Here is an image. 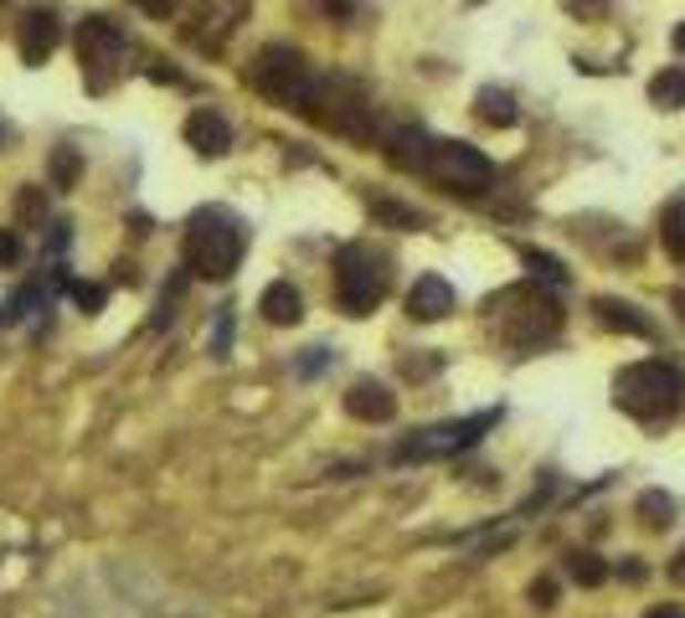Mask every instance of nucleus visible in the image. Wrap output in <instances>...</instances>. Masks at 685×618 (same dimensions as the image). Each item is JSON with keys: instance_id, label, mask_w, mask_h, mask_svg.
Masks as SVG:
<instances>
[{"instance_id": "nucleus-1", "label": "nucleus", "mask_w": 685, "mask_h": 618, "mask_svg": "<svg viewBox=\"0 0 685 618\" xmlns=\"http://www.w3.org/2000/svg\"><path fill=\"white\" fill-rule=\"evenodd\" d=\"M613 402L640 422H665L685 408V371L671 362H634L613 377Z\"/></svg>"}, {"instance_id": "nucleus-2", "label": "nucleus", "mask_w": 685, "mask_h": 618, "mask_svg": "<svg viewBox=\"0 0 685 618\" xmlns=\"http://www.w3.org/2000/svg\"><path fill=\"white\" fill-rule=\"evenodd\" d=\"M490 310H495V325H500V341L510 350H537L547 341H557V331H562V304L537 279L521 289H506Z\"/></svg>"}, {"instance_id": "nucleus-3", "label": "nucleus", "mask_w": 685, "mask_h": 618, "mask_svg": "<svg viewBox=\"0 0 685 618\" xmlns=\"http://www.w3.org/2000/svg\"><path fill=\"white\" fill-rule=\"evenodd\" d=\"M242 242L248 238L227 211H196L191 227H186V269L207 284H222L242 263Z\"/></svg>"}, {"instance_id": "nucleus-4", "label": "nucleus", "mask_w": 685, "mask_h": 618, "mask_svg": "<svg viewBox=\"0 0 685 618\" xmlns=\"http://www.w3.org/2000/svg\"><path fill=\"white\" fill-rule=\"evenodd\" d=\"M310 124H320V129H330V135H345V139H376L372 129V108H366V93L351 83V77H314L310 98H304V108H299Z\"/></svg>"}, {"instance_id": "nucleus-5", "label": "nucleus", "mask_w": 685, "mask_h": 618, "mask_svg": "<svg viewBox=\"0 0 685 618\" xmlns=\"http://www.w3.org/2000/svg\"><path fill=\"white\" fill-rule=\"evenodd\" d=\"M335 304L351 320H366L376 304L387 300V258L372 253L366 242H345L335 253Z\"/></svg>"}, {"instance_id": "nucleus-6", "label": "nucleus", "mask_w": 685, "mask_h": 618, "mask_svg": "<svg viewBox=\"0 0 685 618\" xmlns=\"http://www.w3.org/2000/svg\"><path fill=\"white\" fill-rule=\"evenodd\" d=\"M423 181H433L438 191H448V197H490L495 191V160L490 155H479L475 145H464V139H433Z\"/></svg>"}, {"instance_id": "nucleus-7", "label": "nucleus", "mask_w": 685, "mask_h": 618, "mask_svg": "<svg viewBox=\"0 0 685 618\" xmlns=\"http://www.w3.org/2000/svg\"><path fill=\"white\" fill-rule=\"evenodd\" d=\"M248 77H253V88L263 93V98L294 108V114L304 108V98H310V88H314V73L299 46H263Z\"/></svg>"}, {"instance_id": "nucleus-8", "label": "nucleus", "mask_w": 685, "mask_h": 618, "mask_svg": "<svg viewBox=\"0 0 685 618\" xmlns=\"http://www.w3.org/2000/svg\"><path fill=\"white\" fill-rule=\"evenodd\" d=\"M73 52H77V62L89 67V88L104 93L108 88V73H120V67H124L129 42H124V31L114 27L108 15H89V21H77Z\"/></svg>"}, {"instance_id": "nucleus-9", "label": "nucleus", "mask_w": 685, "mask_h": 618, "mask_svg": "<svg viewBox=\"0 0 685 618\" xmlns=\"http://www.w3.org/2000/svg\"><path fill=\"white\" fill-rule=\"evenodd\" d=\"M495 422V412H475V418H459V422H444V428H423L417 438H407V443H397V464H407V459H444V453H459L469 449L485 428Z\"/></svg>"}, {"instance_id": "nucleus-10", "label": "nucleus", "mask_w": 685, "mask_h": 618, "mask_svg": "<svg viewBox=\"0 0 685 618\" xmlns=\"http://www.w3.org/2000/svg\"><path fill=\"white\" fill-rule=\"evenodd\" d=\"M58 42H62V21L46 6H37V11H27L21 15V27H15V46H21V62H46L52 52H58Z\"/></svg>"}, {"instance_id": "nucleus-11", "label": "nucleus", "mask_w": 685, "mask_h": 618, "mask_svg": "<svg viewBox=\"0 0 685 618\" xmlns=\"http://www.w3.org/2000/svg\"><path fill=\"white\" fill-rule=\"evenodd\" d=\"M186 145H191L201 160H222L232 150V124L217 114V108H196L186 119Z\"/></svg>"}, {"instance_id": "nucleus-12", "label": "nucleus", "mask_w": 685, "mask_h": 618, "mask_svg": "<svg viewBox=\"0 0 685 618\" xmlns=\"http://www.w3.org/2000/svg\"><path fill=\"white\" fill-rule=\"evenodd\" d=\"M448 310H454V289H448V279H438V273H423V279L407 289V315H413L417 325H433V320H444Z\"/></svg>"}, {"instance_id": "nucleus-13", "label": "nucleus", "mask_w": 685, "mask_h": 618, "mask_svg": "<svg viewBox=\"0 0 685 618\" xmlns=\"http://www.w3.org/2000/svg\"><path fill=\"white\" fill-rule=\"evenodd\" d=\"M345 412L361 422H392L397 418V397H392L382 381L361 377V381H351V392H345Z\"/></svg>"}, {"instance_id": "nucleus-14", "label": "nucleus", "mask_w": 685, "mask_h": 618, "mask_svg": "<svg viewBox=\"0 0 685 618\" xmlns=\"http://www.w3.org/2000/svg\"><path fill=\"white\" fill-rule=\"evenodd\" d=\"M382 150H387V160H392L397 170H407V176H423L433 139L423 135V129H392V135L382 139Z\"/></svg>"}, {"instance_id": "nucleus-15", "label": "nucleus", "mask_w": 685, "mask_h": 618, "mask_svg": "<svg viewBox=\"0 0 685 618\" xmlns=\"http://www.w3.org/2000/svg\"><path fill=\"white\" fill-rule=\"evenodd\" d=\"M593 315H598V325L603 331H619V335H655V325L634 310V304H624V300H609V294H598L593 300Z\"/></svg>"}, {"instance_id": "nucleus-16", "label": "nucleus", "mask_w": 685, "mask_h": 618, "mask_svg": "<svg viewBox=\"0 0 685 618\" xmlns=\"http://www.w3.org/2000/svg\"><path fill=\"white\" fill-rule=\"evenodd\" d=\"M258 310H263V320H269V325H299V320H304V300H299V289L283 284V279H273V284L263 289Z\"/></svg>"}, {"instance_id": "nucleus-17", "label": "nucleus", "mask_w": 685, "mask_h": 618, "mask_svg": "<svg viewBox=\"0 0 685 618\" xmlns=\"http://www.w3.org/2000/svg\"><path fill=\"white\" fill-rule=\"evenodd\" d=\"M77 181H83V155H77V145H58L52 160H46V186L52 191H77Z\"/></svg>"}, {"instance_id": "nucleus-18", "label": "nucleus", "mask_w": 685, "mask_h": 618, "mask_svg": "<svg viewBox=\"0 0 685 618\" xmlns=\"http://www.w3.org/2000/svg\"><path fill=\"white\" fill-rule=\"evenodd\" d=\"M475 114L490 124V129H510V124L521 119V108H516V98H510L506 88H479Z\"/></svg>"}, {"instance_id": "nucleus-19", "label": "nucleus", "mask_w": 685, "mask_h": 618, "mask_svg": "<svg viewBox=\"0 0 685 618\" xmlns=\"http://www.w3.org/2000/svg\"><path fill=\"white\" fill-rule=\"evenodd\" d=\"M567 573H572L578 588H603V583L613 577V567L598 557V552H572V557H567Z\"/></svg>"}, {"instance_id": "nucleus-20", "label": "nucleus", "mask_w": 685, "mask_h": 618, "mask_svg": "<svg viewBox=\"0 0 685 618\" xmlns=\"http://www.w3.org/2000/svg\"><path fill=\"white\" fill-rule=\"evenodd\" d=\"M650 104L685 108V67H665V73L650 77Z\"/></svg>"}, {"instance_id": "nucleus-21", "label": "nucleus", "mask_w": 685, "mask_h": 618, "mask_svg": "<svg viewBox=\"0 0 685 618\" xmlns=\"http://www.w3.org/2000/svg\"><path fill=\"white\" fill-rule=\"evenodd\" d=\"M521 263L531 269V279H537V284H551V289L567 284V269L551 253H541V248H521Z\"/></svg>"}, {"instance_id": "nucleus-22", "label": "nucleus", "mask_w": 685, "mask_h": 618, "mask_svg": "<svg viewBox=\"0 0 685 618\" xmlns=\"http://www.w3.org/2000/svg\"><path fill=\"white\" fill-rule=\"evenodd\" d=\"M640 521L650 531H665L675 521V505H671V495H665V490H644L640 495Z\"/></svg>"}, {"instance_id": "nucleus-23", "label": "nucleus", "mask_w": 685, "mask_h": 618, "mask_svg": "<svg viewBox=\"0 0 685 618\" xmlns=\"http://www.w3.org/2000/svg\"><path fill=\"white\" fill-rule=\"evenodd\" d=\"M660 242H665V253H671L675 263H685V201H675V207L665 211V222H660Z\"/></svg>"}, {"instance_id": "nucleus-24", "label": "nucleus", "mask_w": 685, "mask_h": 618, "mask_svg": "<svg viewBox=\"0 0 685 618\" xmlns=\"http://www.w3.org/2000/svg\"><path fill=\"white\" fill-rule=\"evenodd\" d=\"M372 217L387 227H403V232H417V227L428 222L417 207H403V201H372Z\"/></svg>"}, {"instance_id": "nucleus-25", "label": "nucleus", "mask_w": 685, "mask_h": 618, "mask_svg": "<svg viewBox=\"0 0 685 618\" xmlns=\"http://www.w3.org/2000/svg\"><path fill=\"white\" fill-rule=\"evenodd\" d=\"M68 300L77 304V310H83V315H98V310H104V284H89V279H73V284H68Z\"/></svg>"}, {"instance_id": "nucleus-26", "label": "nucleus", "mask_w": 685, "mask_h": 618, "mask_svg": "<svg viewBox=\"0 0 685 618\" xmlns=\"http://www.w3.org/2000/svg\"><path fill=\"white\" fill-rule=\"evenodd\" d=\"M15 217H21V227H37L46 217V201L37 186H21V197H15Z\"/></svg>"}, {"instance_id": "nucleus-27", "label": "nucleus", "mask_w": 685, "mask_h": 618, "mask_svg": "<svg viewBox=\"0 0 685 618\" xmlns=\"http://www.w3.org/2000/svg\"><path fill=\"white\" fill-rule=\"evenodd\" d=\"M403 377H433V371H438V366H444V356H438V350H423V356H403Z\"/></svg>"}, {"instance_id": "nucleus-28", "label": "nucleus", "mask_w": 685, "mask_h": 618, "mask_svg": "<svg viewBox=\"0 0 685 618\" xmlns=\"http://www.w3.org/2000/svg\"><path fill=\"white\" fill-rule=\"evenodd\" d=\"M567 11H572V21H603V11H609V0H562Z\"/></svg>"}, {"instance_id": "nucleus-29", "label": "nucleus", "mask_w": 685, "mask_h": 618, "mask_svg": "<svg viewBox=\"0 0 685 618\" xmlns=\"http://www.w3.org/2000/svg\"><path fill=\"white\" fill-rule=\"evenodd\" d=\"M15 263H21V238H15L11 227H0V273L15 269Z\"/></svg>"}, {"instance_id": "nucleus-30", "label": "nucleus", "mask_w": 685, "mask_h": 618, "mask_svg": "<svg viewBox=\"0 0 685 618\" xmlns=\"http://www.w3.org/2000/svg\"><path fill=\"white\" fill-rule=\"evenodd\" d=\"M531 604H537V608H557V583H551V577H537V583H531Z\"/></svg>"}, {"instance_id": "nucleus-31", "label": "nucleus", "mask_w": 685, "mask_h": 618, "mask_svg": "<svg viewBox=\"0 0 685 618\" xmlns=\"http://www.w3.org/2000/svg\"><path fill=\"white\" fill-rule=\"evenodd\" d=\"M129 6H139V11H145V15H155V21H165V15L176 11L180 0H129Z\"/></svg>"}, {"instance_id": "nucleus-32", "label": "nucleus", "mask_w": 685, "mask_h": 618, "mask_svg": "<svg viewBox=\"0 0 685 618\" xmlns=\"http://www.w3.org/2000/svg\"><path fill=\"white\" fill-rule=\"evenodd\" d=\"M145 77H149V83H165V88H176V83H180V73H176V67H165V62H149Z\"/></svg>"}, {"instance_id": "nucleus-33", "label": "nucleus", "mask_w": 685, "mask_h": 618, "mask_svg": "<svg viewBox=\"0 0 685 618\" xmlns=\"http://www.w3.org/2000/svg\"><path fill=\"white\" fill-rule=\"evenodd\" d=\"M325 11L341 15V21H351V15H356V0H325Z\"/></svg>"}, {"instance_id": "nucleus-34", "label": "nucleus", "mask_w": 685, "mask_h": 618, "mask_svg": "<svg viewBox=\"0 0 685 618\" xmlns=\"http://www.w3.org/2000/svg\"><path fill=\"white\" fill-rule=\"evenodd\" d=\"M644 618H685V608H681V604H655Z\"/></svg>"}, {"instance_id": "nucleus-35", "label": "nucleus", "mask_w": 685, "mask_h": 618, "mask_svg": "<svg viewBox=\"0 0 685 618\" xmlns=\"http://www.w3.org/2000/svg\"><path fill=\"white\" fill-rule=\"evenodd\" d=\"M671 583H681V588H685V546L671 557Z\"/></svg>"}, {"instance_id": "nucleus-36", "label": "nucleus", "mask_w": 685, "mask_h": 618, "mask_svg": "<svg viewBox=\"0 0 685 618\" xmlns=\"http://www.w3.org/2000/svg\"><path fill=\"white\" fill-rule=\"evenodd\" d=\"M671 304H675V315H681V325H685V289H675Z\"/></svg>"}, {"instance_id": "nucleus-37", "label": "nucleus", "mask_w": 685, "mask_h": 618, "mask_svg": "<svg viewBox=\"0 0 685 618\" xmlns=\"http://www.w3.org/2000/svg\"><path fill=\"white\" fill-rule=\"evenodd\" d=\"M671 42H675V52H685V21H681V27H675V36H671Z\"/></svg>"}]
</instances>
